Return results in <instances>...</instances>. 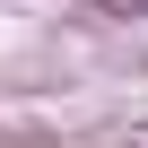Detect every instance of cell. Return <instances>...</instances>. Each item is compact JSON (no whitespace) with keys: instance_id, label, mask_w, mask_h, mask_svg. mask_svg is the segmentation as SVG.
Returning a JSON list of instances; mask_svg holds the SVG:
<instances>
[{"instance_id":"cell-1","label":"cell","mask_w":148,"mask_h":148,"mask_svg":"<svg viewBox=\"0 0 148 148\" xmlns=\"http://www.w3.org/2000/svg\"><path fill=\"white\" fill-rule=\"evenodd\" d=\"M105 18H148V0H105Z\"/></svg>"}]
</instances>
